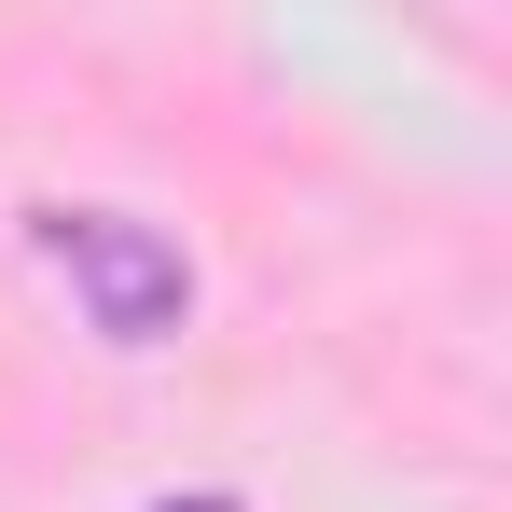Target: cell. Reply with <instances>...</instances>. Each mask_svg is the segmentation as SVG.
Returning a JSON list of instances; mask_svg holds the SVG:
<instances>
[{
    "label": "cell",
    "instance_id": "7a4b0ae2",
    "mask_svg": "<svg viewBox=\"0 0 512 512\" xmlns=\"http://www.w3.org/2000/svg\"><path fill=\"white\" fill-rule=\"evenodd\" d=\"M167 512H236V499H167Z\"/></svg>",
    "mask_w": 512,
    "mask_h": 512
},
{
    "label": "cell",
    "instance_id": "6da1fadb",
    "mask_svg": "<svg viewBox=\"0 0 512 512\" xmlns=\"http://www.w3.org/2000/svg\"><path fill=\"white\" fill-rule=\"evenodd\" d=\"M42 263L84 291V319L111 346H167L194 319V263L153 236V222H125V208H42Z\"/></svg>",
    "mask_w": 512,
    "mask_h": 512
}]
</instances>
